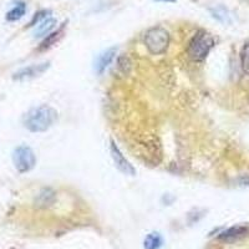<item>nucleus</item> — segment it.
<instances>
[{"mask_svg":"<svg viewBox=\"0 0 249 249\" xmlns=\"http://www.w3.org/2000/svg\"><path fill=\"white\" fill-rule=\"evenodd\" d=\"M57 121V111L49 105L31 108L24 117V126L31 132H45Z\"/></svg>","mask_w":249,"mask_h":249,"instance_id":"f257e3e1","label":"nucleus"},{"mask_svg":"<svg viewBox=\"0 0 249 249\" xmlns=\"http://www.w3.org/2000/svg\"><path fill=\"white\" fill-rule=\"evenodd\" d=\"M213 45H214V39L212 35L204 30H199L191 39L187 48V54L193 61H202L206 59Z\"/></svg>","mask_w":249,"mask_h":249,"instance_id":"f03ea898","label":"nucleus"},{"mask_svg":"<svg viewBox=\"0 0 249 249\" xmlns=\"http://www.w3.org/2000/svg\"><path fill=\"white\" fill-rule=\"evenodd\" d=\"M144 44L151 54L161 55L166 53L170 45V34L161 26L151 28L144 35Z\"/></svg>","mask_w":249,"mask_h":249,"instance_id":"7ed1b4c3","label":"nucleus"},{"mask_svg":"<svg viewBox=\"0 0 249 249\" xmlns=\"http://www.w3.org/2000/svg\"><path fill=\"white\" fill-rule=\"evenodd\" d=\"M13 162L18 172L26 173L35 167L36 157L29 146H19L13 152Z\"/></svg>","mask_w":249,"mask_h":249,"instance_id":"20e7f679","label":"nucleus"},{"mask_svg":"<svg viewBox=\"0 0 249 249\" xmlns=\"http://www.w3.org/2000/svg\"><path fill=\"white\" fill-rule=\"evenodd\" d=\"M110 152H111V157H112L113 162H115V166L119 168V171H121L122 173L128 176L136 175V170H135V167H133L132 164L130 163V161L124 157V153L120 151V148L117 147V144L113 141H111Z\"/></svg>","mask_w":249,"mask_h":249,"instance_id":"39448f33","label":"nucleus"},{"mask_svg":"<svg viewBox=\"0 0 249 249\" xmlns=\"http://www.w3.org/2000/svg\"><path fill=\"white\" fill-rule=\"evenodd\" d=\"M49 68H50V62H43V64H39V65L26 66V68L17 71V72L13 75V79L17 80V81H24V80L34 79V77L43 75Z\"/></svg>","mask_w":249,"mask_h":249,"instance_id":"423d86ee","label":"nucleus"},{"mask_svg":"<svg viewBox=\"0 0 249 249\" xmlns=\"http://www.w3.org/2000/svg\"><path fill=\"white\" fill-rule=\"evenodd\" d=\"M116 53V48H111L107 49L106 51H104V53H101V54L96 57V61H95V71L97 72V75L104 74V71L106 70V68H107L111 62H112V60L115 59Z\"/></svg>","mask_w":249,"mask_h":249,"instance_id":"0eeeda50","label":"nucleus"},{"mask_svg":"<svg viewBox=\"0 0 249 249\" xmlns=\"http://www.w3.org/2000/svg\"><path fill=\"white\" fill-rule=\"evenodd\" d=\"M248 233V228L244 226H234L228 228L227 231L222 232L218 235V239H221L223 242H234L239 238H243L244 235Z\"/></svg>","mask_w":249,"mask_h":249,"instance_id":"6e6552de","label":"nucleus"},{"mask_svg":"<svg viewBox=\"0 0 249 249\" xmlns=\"http://www.w3.org/2000/svg\"><path fill=\"white\" fill-rule=\"evenodd\" d=\"M55 26H56V20L53 19V18H48L37 25L36 30H35V36H48Z\"/></svg>","mask_w":249,"mask_h":249,"instance_id":"1a4fd4ad","label":"nucleus"},{"mask_svg":"<svg viewBox=\"0 0 249 249\" xmlns=\"http://www.w3.org/2000/svg\"><path fill=\"white\" fill-rule=\"evenodd\" d=\"M25 3H24V1H18L17 5L6 13V20H8V21H18V20H20L24 15H25Z\"/></svg>","mask_w":249,"mask_h":249,"instance_id":"9d476101","label":"nucleus"},{"mask_svg":"<svg viewBox=\"0 0 249 249\" xmlns=\"http://www.w3.org/2000/svg\"><path fill=\"white\" fill-rule=\"evenodd\" d=\"M54 199H55V193L53 192V191L43 190L39 193V196H37L35 203H36L37 207H43V208H45V207L51 206L53 202H54Z\"/></svg>","mask_w":249,"mask_h":249,"instance_id":"9b49d317","label":"nucleus"},{"mask_svg":"<svg viewBox=\"0 0 249 249\" xmlns=\"http://www.w3.org/2000/svg\"><path fill=\"white\" fill-rule=\"evenodd\" d=\"M62 33H64V25H62L61 28L59 29V30L53 31V33H50V34H49L48 36L45 37V40H44L43 43H41V45H40L39 50H46V49L51 48V46L54 45V44L56 43L57 40H59L60 37L62 36Z\"/></svg>","mask_w":249,"mask_h":249,"instance_id":"f8f14e48","label":"nucleus"},{"mask_svg":"<svg viewBox=\"0 0 249 249\" xmlns=\"http://www.w3.org/2000/svg\"><path fill=\"white\" fill-rule=\"evenodd\" d=\"M144 249H159L162 246V237L159 233H150L144 238Z\"/></svg>","mask_w":249,"mask_h":249,"instance_id":"ddd939ff","label":"nucleus"},{"mask_svg":"<svg viewBox=\"0 0 249 249\" xmlns=\"http://www.w3.org/2000/svg\"><path fill=\"white\" fill-rule=\"evenodd\" d=\"M211 13H212V17L215 18L217 20H219L221 23H231L230 12H228L226 8H223V6H217V8L211 9Z\"/></svg>","mask_w":249,"mask_h":249,"instance_id":"4468645a","label":"nucleus"},{"mask_svg":"<svg viewBox=\"0 0 249 249\" xmlns=\"http://www.w3.org/2000/svg\"><path fill=\"white\" fill-rule=\"evenodd\" d=\"M241 65L244 74L249 75V43H246L241 50Z\"/></svg>","mask_w":249,"mask_h":249,"instance_id":"2eb2a0df","label":"nucleus"},{"mask_svg":"<svg viewBox=\"0 0 249 249\" xmlns=\"http://www.w3.org/2000/svg\"><path fill=\"white\" fill-rule=\"evenodd\" d=\"M131 60L126 55H121L117 60V69L120 70L122 75H128L131 71Z\"/></svg>","mask_w":249,"mask_h":249,"instance_id":"dca6fc26","label":"nucleus"},{"mask_svg":"<svg viewBox=\"0 0 249 249\" xmlns=\"http://www.w3.org/2000/svg\"><path fill=\"white\" fill-rule=\"evenodd\" d=\"M51 12L50 10H40V12H37L36 14L33 17V19H31V21L29 23L28 28H31V26H35V25H39L41 21H44L45 19H48V15H50Z\"/></svg>","mask_w":249,"mask_h":249,"instance_id":"f3484780","label":"nucleus"},{"mask_svg":"<svg viewBox=\"0 0 249 249\" xmlns=\"http://www.w3.org/2000/svg\"><path fill=\"white\" fill-rule=\"evenodd\" d=\"M157 1H176V0H157Z\"/></svg>","mask_w":249,"mask_h":249,"instance_id":"a211bd4d","label":"nucleus"}]
</instances>
